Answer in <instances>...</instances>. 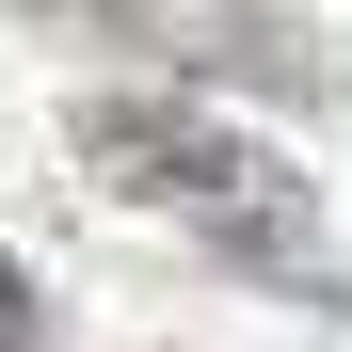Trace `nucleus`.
I'll use <instances>...</instances> for the list:
<instances>
[{"label":"nucleus","mask_w":352,"mask_h":352,"mask_svg":"<svg viewBox=\"0 0 352 352\" xmlns=\"http://www.w3.org/2000/svg\"><path fill=\"white\" fill-rule=\"evenodd\" d=\"M80 176L129 208H176L224 272H305V176L241 129H208L192 96H80Z\"/></svg>","instance_id":"obj_1"},{"label":"nucleus","mask_w":352,"mask_h":352,"mask_svg":"<svg viewBox=\"0 0 352 352\" xmlns=\"http://www.w3.org/2000/svg\"><path fill=\"white\" fill-rule=\"evenodd\" d=\"M32 336H48V305H32V272H16V256H0V352H32Z\"/></svg>","instance_id":"obj_3"},{"label":"nucleus","mask_w":352,"mask_h":352,"mask_svg":"<svg viewBox=\"0 0 352 352\" xmlns=\"http://www.w3.org/2000/svg\"><path fill=\"white\" fill-rule=\"evenodd\" d=\"M176 65H192V80H256V96H288V112L336 96V65H320L305 16H176Z\"/></svg>","instance_id":"obj_2"}]
</instances>
